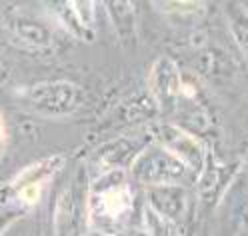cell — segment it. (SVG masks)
Wrapping results in <instances>:
<instances>
[{
	"label": "cell",
	"instance_id": "obj_1",
	"mask_svg": "<svg viewBox=\"0 0 248 236\" xmlns=\"http://www.w3.org/2000/svg\"><path fill=\"white\" fill-rule=\"evenodd\" d=\"M134 210V192L122 170H110L88 186V224L102 236L126 228Z\"/></svg>",
	"mask_w": 248,
	"mask_h": 236
},
{
	"label": "cell",
	"instance_id": "obj_2",
	"mask_svg": "<svg viewBox=\"0 0 248 236\" xmlns=\"http://www.w3.org/2000/svg\"><path fill=\"white\" fill-rule=\"evenodd\" d=\"M66 158L62 154H50L32 164L18 170L14 178L0 190V206L26 212L40 202L46 186H48L60 170L64 168Z\"/></svg>",
	"mask_w": 248,
	"mask_h": 236
},
{
	"label": "cell",
	"instance_id": "obj_3",
	"mask_svg": "<svg viewBox=\"0 0 248 236\" xmlns=\"http://www.w3.org/2000/svg\"><path fill=\"white\" fill-rule=\"evenodd\" d=\"M130 176L146 184L148 188L152 186H188L194 184L198 178L194 172L184 166L174 154H170L166 148L160 144H148L144 146L134 162L130 164Z\"/></svg>",
	"mask_w": 248,
	"mask_h": 236
},
{
	"label": "cell",
	"instance_id": "obj_4",
	"mask_svg": "<svg viewBox=\"0 0 248 236\" xmlns=\"http://www.w3.org/2000/svg\"><path fill=\"white\" fill-rule=\"evenodd\" d=\"M26 102L42 116L60 118L76 112L82 102V90L68 80H46L28 88Z\"/></svg>",
	"mask_w": 248,
	"mask_h": 236
},
{
	"label": "cell",
	"instance_id": "obj_5",
	"mask_svg": "<svg viewBox=\"0 0 248 236\" xmlns=\"http://www.w3.org/2000/svg\"><path fill=\"white\" fill-rule=\"evenodd\" d=\"M152 134L156 144L166 148L170 154H174L184 166H188L194 172L196 178L204 174V164H206L204 144L192 134H188V130L174 126V124H156Z\"/></svg>",
	"mask_w": 248,
	"mask_h": 236
},
{
	"label": "cell",
	"instance_id": "obj_6",
	"mask_svg": "<svg viewBox=\"0 0 248 236\" xmlns=\"http://www.w3.org/2000/svg\"><path fill=\"white\" fill-rule=\"evenodd\" d=\"M84 220H88V190L70 184L56 198V236H82Z\"/></svg>",
	"mask_w": 248,
	"mask_h": 236
},
{
	"label": "cell",
	"instance_id": "obj_7",
	"mask_svg": "<svg viewBox=\"0 0 248 236\" xmlns=\"http://www.w3.org/2000/svg\"><path fill=\"white\" fill-rule=\"evenodd\" d=\"M148 208L180 224L190 210V196L184 186H152L146 190Z\"/></svg>",
	"mask_w": 248,
	"mask_h": 236
},
{
	"label": "cell",
	"instance_id": "obj_8",
	"mask_svg": "<svg viewBox=\"0 0 248 236\" xmlns=\"http://www.w3.org/2000/svg\"><path fill=\"white\" fill-rule=\"evenodd\" d=\"M150 88L154 94V100L160 108L170 110L174 106L178 94L182 90V78L178 66L168 56H162L154 62L150 72Z\"/></svg>",
	"mask_w": 248,
	"mask_h": 236
},
{
	"label": "cell",
	"instance_id": "obj_9",
	"mask_svg": "<svg viewBox=\"0 0 248 236\" xmlns=\"http://www.w3.org/2000/svg\"><path fill=\"white\" fill-rule=\"evenodd\" d=\"M6 26L10 28L14 38L24 42L26 46H32V48H48V46L54 44L52 28L46 22H42L40 18L32 16V14L12 10L8 14Z\"/></svg>",
	"mask_w": 248,
	"mask_h": 236
},
{
	"label": "cell",
	"instance_id": "obj_10",
	"mask_svg": "<svg viewBox=\"0 0 248 236\" xmlns=\"http://www.w3.org/2000/svg\"><path fill=\"white\" fill-rule=\"evenodd\" d=\"M108 18L112 22L116 36L122 42H134L136 40V10L132 2H106Z\"/></svg>",
	"mask_w": 248,
	"mask_h": 236
},
{
	"label": "cell",
	"instance_id": "obj_11",
	"mask_svg": "<svg viewBox=\"0 0 248 236\" xmlns=\"http://www.w3.org/2000/svg\"><path fill=\"white\" fill-rule=\"evenodd\" d=\"M140 150H136L130 140H116V142L100 148L96 156H98V162L104 168V172H110V170H122L124 162L132 164Z\"/></svg>",
	"mask_w": 248,
	"mask_h": 236
},
{
	"label": "cell",
	"instance_id": "obj_12",
	"mask_svg": "<svg viewBox=\"0 0 248 236\" xmlns=\"http://www.w3.org/2000/svg\"><path fill=\"white\" fill-rule=\"evenodd\" d=\"M62 6L64 8L58 10V16H60L62 24L72 30L74 36H78L86 42L94 38V30H92L90 16H86L84 8H80L82 2H64Z\"/></svg>",
	"mask_w": 248,
	"mask_h": 236
},
{
	"label": "cell",
	"instance_id": "obj_13",
	"mask_svg": "<svg viewBox=\"0 0 248 236\" xmlns=\"http://www.w3.org/2000/svg\"><path fill=\"white\" fill-rule=\"evenodd\" d=\"M226 18L232 36L236 38V44L248 56V8H244V4H228Z\"/></svg>",
	"mask_w": 248,
	"mask_h": 236
},
{
	"label": "cell",
	"instance_id": "obj_14",
	"mask_svg": "<svg viewBox=\"0 0 248 236\" xmlns=\"http://www.w3.org/2000/svg\"><path fill=\"white\" fill-rule=\"evenodd\" d=\"M144 224H146V232L148 236H180V226L172 220H168L160 214H156L154 210H150L146 206L144 210Z\"/></svg>",
	"mask_w": 248,
	"mask_h": 236
},
{
	"label": "cell",
	"instance_id": "obj_15",
	"mask_svg": "<svg viewBox=\"0 0 248 236\" xmlns=\"http://www.w3.org/2000/svg\"><path fill=\"white\" fill-rule=\"evenodd\" d=\"M24 212L20 210H14V208H6V206H0V236L4 234L6 228H10L18 218H22Z\"/></svg>",
	"mask_w": 248,
	"mask_h": 236
},
{
	"label": "cell",
	"instance_id": "obj_16",
	"mask_svg": "<svg viewBox=\"0 0 248 236\" xmlns=\"http://www.w3.org/2000/svg\"><path fill=\"white\" fill-rule=\"evenodd\" d=\"M6 142H8V134H6V126H4V118L0 114V156H2V152L6 148Z\"/></svg>",
	"mask_w": 248,
	"mask_h": 236
},
{
	"label": "cell",
	"instance_id": "obj_17",
	"mask_svg": "<svg viewBox=\"0 0 248 236\" xmlns=\"http://www.w3.org/2000/svg\"><path fill=\"white\" fill-rule=\"evenodd\" d=\"M220 236H238V232H236V228L228 226V228H224V232H222Z\"/></svg>",
	"mask_w": 248,
	"mask_h": 236
},
{
	"label": "cell",
	"instance_id": "obj_18",
	"mask_svg": "<svg viewBox=\"0 0 248 236\" xmlns=\"http://www.w3.org/2000/svg\"><path fill=\"white\" fill-rule=\"evenodd\" d=\"M244 170H246V178H248V156H246V160H244Z\"/></svg>",
	"mask_w": 248,
	"mask_h": 236
},
{
	"label": "cell",
	"instance_id": "obj_19",
	"mask_svg": "<svg viewBox=\"0 0 248 236\" xmlns=\"http://www.w3.org/2000/svg\"><path fill=\"white\" fill-rule=\"evenodd\" d=\"M244 220H246V222H248V214H246V216H244Z\"/></svg>",
	"mask_w": 248,
	"mask_h": 236
},
{
	"label": "cell",
	"instance_id": "obj_20",
	"mask_svg": "<svg viewBox=\"0 0 248 236\" xmlns=\"http://www.w3.org/2000/svg\"><path fill=\"white\" fill-rule=\"evenodd\" d=\"M246 226H248V222H246Z\"/></svg>",
	"mask_w": 248,
	"mask_h": 236
}]
</instances>
